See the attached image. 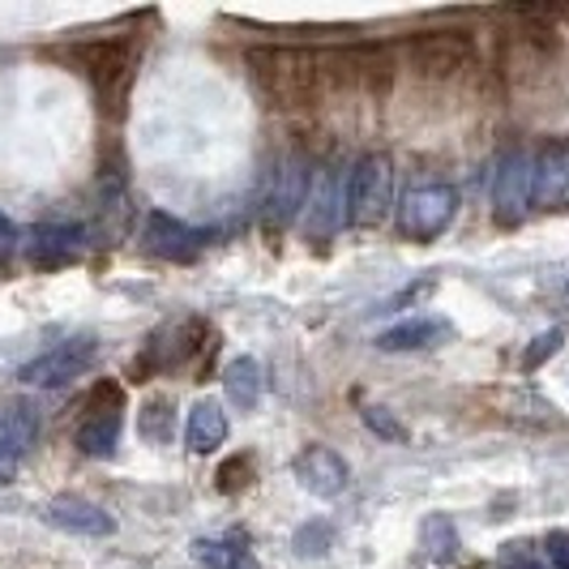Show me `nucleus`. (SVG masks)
Segmentation results:
<instances>
[{
  "instance_id": "obj_1",
  "label": "nucleus",
  "mask_w": 569,
  "mask_h": 569,
  "mask_svg": "<svg viewBox=\"0 0 569 569\" xmlns=\"http://www.w3.org/2000/svg\"><path fill=\"white\" fill-rule=\"evenodd\" d=\"M244 64H249L257 94L279 112L313 108L321 86H326L321 52L305 48V43H257V48H249Z\"/></svg>"
},
{
  "instance_id": "obj_2",
  "label": "nucleus",
  "mask_w": 569,
  "mask_h": 569,
  "mask_svg": "<svg viewBox=\"0 0 569 569\" xmlns=\"http://www.w3.org/2000/svg\"><path fill=\"white\" fill-rule=\"evenodd\" d=\"M73 64L86 82L94 86L99 108L108 116H124L129 82H133V64H138V43L129 34H108V39H90L73 48Z\"/></svg>"
},
{
  "instance_id": "obj_3",
  "label": "nucleus",
  "mask_w": 569,
  "mask_h": 569,
  "mask_svg": "<svg viewBox=\"0 0 569 569\" xmlns=\"http://www.w3.org/2000/svg\"><path fill=\"white\" fill-rule=\"evenodd\" d=\"M402 57H407V69L420 78V82H455L467 69H476V34L458 27H441V30H420L402 43Z\"/></svg>"
},
{
  "instance_id": "obj_4",
  "label": "nucleus",
  "mask_w": 569,
  "mask_h": 569,
  "mask_svg": "<svg viewBox=\"0 0 569 569\" xmlns=\"http://www.w3.org/2000/svg\"><path fill=\"white\" fill-rule=\"evenodd\" d=\"M395 48L390 43H339L321 52V78L339 90H365V94H386L395 82Z\"/></svg>"
},
{
  "instance_id": "obj_5",
  "label": "nucleus",
  "mask_w": 569,
  "mask_h": 569,
  "mask_svg": "<svg viewBox=\"0 0 569 569\" xmlns=\"http://www.w3.org/2000/svg\"><path fill=\"white\" fill-rule=\"evenodd\" d=\"M395 206V163L390 154H365L347 171V193H342V219L351 228H381Z\"/></svg>"
},
{
  "instance_id": "obj_6",
  "label": "nucleus",
  "mask_w": 569,
  "mask_h": 569,
  "mask_svg": "<svg viewBox=\"0 0 569 569\" xmlns=\"http://www.w3.org/2000/svg\"><path fill=\"white\" fill-rule=\"evenodd\" d=\"M313 159L305 150H287L283 159L270 171V184H266V201H261V214H266V228L287 231L296 223V214H305L309 193H313Z\"/></svg>"
},
{
  "instance_id": "obj_7",
  "label": "nucleus",
  "mask_w": 569,
  "mask_h": 569,
  "mask_svg": "<svg viewBox=\"0 0 569 569\" xmlns=\"http://www.w3.org/2000/svg\"><path fill=\"white\" fill-rule=\"evenodd\" d=\"M120 420H124V390L116 381H99L86 399V420L78 425V450L86 458H112L120 446Z\"/></svg>"
},
{
  "instance_id": "obj_8",
  "label": "nucleus",
  "mask_w": 569,
  "mask_h": 569,
  "mask_svg": "<svg viewBox=\"0 0 569 569\" xmlns=\"http://www.w3.org/2000/svg\"><path fill=\"white\" fill-rule=\"evenodd\" d=\"M94 360H99V339L94 335H73V339L48 347L43 356H34L30 365H22L18 377L27 386H39V390H60V386L78 381Z\"/></svg>"
},
{
  "instance_id": "obj_9",
  "label": "nucleus",
  "mask_w": 569,
  "mask_h": 569,
  "mask_svg": "<svg viewBox=\"0 0 569 569\" xmlns=\"http://www.w3.org/2000/svg\"><path fill=\"white\" fill-rule=\"evenodd\" d=\"M527 214H531V154L522 146H510L497 159V176H492V223L518 228Z\"/></svg>"
},
{
  "instance_id": "obj_10",
  "label": "nucleus",
  "mask_w": 569,
  "mask_h": 569,
  "mask_svg": "<svg viewBox=\"0 0 569 569\" xmlns=\"http://www.w3.org/2000/svg\"><path fill=\"white\" fill-rule=\"evenodd\" d=\"M458 189L455 184H420L399 201V231L407 240H437L455 223Z\"/></svg>"
},
{
  "instance_id": "obj_11",
  "label": "nucleus",
  "mask_w": 569,
  "mask_h": 569,
  "mask_svg": "<svg viewBox=\"0 0 569 569\" xmlns=\"http://www.w3.org/2000/svg\"><path fill=\"white\" fill-rule=\"evenodd\" d=\"M531 210H569V142H543L531 159Z\"/></svg>"
},
{
  "instance_id": "obj_12",
  "label": "nucleus",
  "mask_w": 569,
  "mask_h": 569,
  "mask_svg": "<svg viewBox=\"0 0 569 569\" xmlns=\"http://www.w3.org/2000/svg\"><path fill=\"white\" fill-rule=\"evenodd\" d=\"M142 240L150 257L176 261V266H193V261L206 253V244H210V231L189 228V223H180V219H171V214H150Z\"/></svg>"
},
{
  "instance_id": "obj_13",
  "label": "nucleus",
  "mask_w": 569,
  "mask_h": 569,
  "mask_svg": "<svg viewBox=\"0 0 569 569\" xmlns=\"http://www.w3.org/2000/svg\"><path fill=\"white\" fill-rule=\"evenodd\" d=\"M86 253V231L78 223H34L27 236V257L34 270H60Z\"/></svg>"
},
{
  "instance_id": "obj_14",
  "label": "nucleus",
  "mask_w": 569,
  "mask_h": 569,
  "mask_svg": "<svg viewBox=\"0 0 569 569\" xmlns=\"http://www.w3.org/2000/svg\"><path fill=\"white\" fill-rule=\"evenodd\" d=\"M342 193H347V176L339 168H321L313 176V193L305 206V231L309 240H330L342 219Z\"/></svg>"
},
{
  "instance_id": "obj_15",
  "label": "nucleus",
  "mask_w": 569,
  "mask_h": 569,
  "mask_svg": "<svg viewBox=\"0 0 569 569\" xmlns=\"http://www.w3.org/2000/svg\"><path fill=\"white\" fill-rule=\"evenodd\" d=\"M291 471H296V480L309 488L313 497H339L347 480H351L342 455H335L330 446H305L296 455V462H291Z\"/></svg>"
},
{
  "instance_id": "obj_16",
  "label": "nucleus",
  "mask_w": 569,
  "mask_h": 569,
  "mask_svg": "<svg viewBox=\"0 0 569 569\" xmlns=\"http://www.w3.org/2000/svg\"><path fill=\"white\" fill-rule=\"evenodd\" d=\"M48 522L69 531V536H112L116 518L108 510H99L94 501H82V497H57L48 506Z\"/></svg>"
},
{
  "instance_id": "obj_17",
  "label": "nucleus",
  "mask_w": 569,
  "mask_h": 569,
  "mask_svg": "<svg viewBox=\"0 0 569 569\" xmlns=\"http://www.w3.org/2000/svg\"><path fill=\"white\" fill-rule=\"evenodd\" d=\"M39 437V411L34 402L27 399H9L0 402V455L13 458V455H27Z\"/></svg>"
},
{
  "instance_id": "obj_18",
  "label": "nucleus",
  "mask_w": 569,
  "mask_h": 569,
  "mask_svg": "<svg viewBox=\"0 0 569 569\" xmlns=\"http://www.w3.org/2000/svg\"><path fill=\"white\" fill-rule=\"evenodd\" d=\"M184 437H189V450H193V455H214V450L228 441V416H223V407L214 399L193 402Z\"/></svg>"
},
{
  "instance_id": "obj_19",
  "label": "nucleus",
  "mask_w": 569,
  "mask_h": 569,
  "mask_svg": "<svg viewBox=\"0 0 569 569\" xmlns=\"http://www.w3.org/2000/svg\"><path fill=\"white\" fill-rule=\"evenodd\" d=\"M446 335H450L446 321H437V317H416V321H399V326L381 330V335H377V347H381V351H420V347H437Z\"/></svg>"
},
{
  "instance_id": "obj_20",
  "label": "nucleus",
  "mask_w": 569,
  "mask_h": 569,
  "mask_svg": "<svg viewBox=\"0 0 569 569\" xmlns=\"http://www.w3.org/2000/svg\"><path fill=\"white\" fill-rule=\"evenodd\" d=\"M193 557H198L206 569H253L249 561V543L244 536H214V540H198L193 543Z\"/></svg>"
},
{
  "instance_id": "obj_21",
  "label": "nucleus",
  "mask_w": 569,
  "mask_h": 569,
  "mask_svg": "<svg viewBox=\"0 0 569 569\" xmlns=\"http://www.w3.org/2000/svg\"><path fill=\"white\" fill-rule=\"evenodd\" d=\"M223 386H228V399L240 411H249L261 399V365H257L253 356H236L228 369H223Z\"/></svg>"
},
{
  "instance_id": "obj_22",
  "label": "nucleus",
  "mask_w": 569,
  "mask_h": 569,
  "mask_svg": "<svg viewBox=\"0 0 569 569\" xmlns=\"http://www.w3.org/2000/svg\"><path fill=\"white\" fill-rule=\"evenodd\" d=\"M138 428H142V437L154 446H163V441H171V432H176V407H171V399H150L142 407V420H138Z\"/></svg>"
},
{
  "instance_id": "obj_23",
  "label": "nucleus",
  "mask_w": 569,
  "mask_h": 569,
  "mask_svg": "<svg viewBox=\"0 0 569 569\" xmlns=\"http://www.w3.org/2000/svg\"><path fill=\"white\" fill-rule=\"evenodd\" d=\"M458 548V531L450 518H441V513H432L425 522V552L428 557H437V561H446V557H455Z\"/></svg>"
},
{
  "instance_id": "obj_24",
  "label": "nucleus",
  "mask_w": 569,
  "mask_h": 569,
  "mask_svg": "<svg viewBox=\"0 0 569 569\" xmlns=\"http://www.w3.org/2000/svg\"><path fill=\"white\" fill-rule=\"evenodd\" d=\"M253 485V455H231L219 467V492H244Z\"/></svg>"
},
{
  "instance_id": "obj_25",
  "label": "nucleus",
  "mask_w": 569,
  "mask_h": 569,
  "mask_svg": "<svg viewBox=\"0 0 569 569\" xmlns=\"http://www.w3.org/2000/svg\"><path fill=\"white\" fill-rule=\"evenodd\" d=\"M360 416H365V425H369L377 437H386V441H407V428H402V420H399V416H390L386 407H365Z\"/></svg>"
},
{
  "instance_id": "obj_26",
  "label": "nucleus",
  "mask_w": 569,
  "mask_h": 569,
  "mask_svg": "<svg viewBox=\"0 0 569 569\" xmlns=\"http://www.w3.org/2000/svg\"><path fill=\"white\" fill-rule=\"evenodd\" d=\"M561 339H566V330H548V335H540V339H531V347L522 351V369L531 372V369H540L543 360L561 347Z\"/></svg>"
},
{
  "instance_id": "obj_27",
  "label": "nucleus",
  "mask_w": 569,
  "mask_h": 569,
  "mask_svg": "<svg viewBox=\"0 0 569 569\" xmlns=\"http://www.w3.org/2000/svg\"><path fill=\"white\" fill-rule=\"evenodd\" d=\"M22 253V231H18V223L0 210V274L13 266V257Z\"/></svg>"
},
{
  "instance_id": "obj_28",
  "label": "nucleus",
  "mask_w": 569,
  "mask_h": 569,
  "mask_svg": "<svg viewBox=\"0 0 569 569\" xmlns=\"http://www.w3.org/2000/svg\"><path fill=\"white\" fill-rule=\"evenodd\" d=\"M501 569H548V566L536 561L531 543H506V552H501Z\"/></svg>"
},
{
  "instance_id": "obj_29",
  "label": "nucleus",
  "mask_w": 569,
  "mask_h": 569,
  "mask_svg": "<svg viewBox=\"0 0 569 569\" xmlns=\"http://www.w3.org/2000/svg\"><path fill=\"white\" fill-rule=\"evenodd\" d=\"M543 552H548V566L569 569V531H548L543 536Z\"/></svg>"
},
{
  "instance_id": "obj_30",
  "label": "nucleus",
  "mask_w": 569,
  "mask_h": 569,
  "mask_svg": "<svg viewBox=\"0 0 569 569\" xmlns=\"http://www.w3.org/2000/svg\"><path fill=\"white\" fill-rule=\"evenodd\" d=\"M9 476H13V458L0 455V480H9Z\"/></svg>"
}]
</instances>
